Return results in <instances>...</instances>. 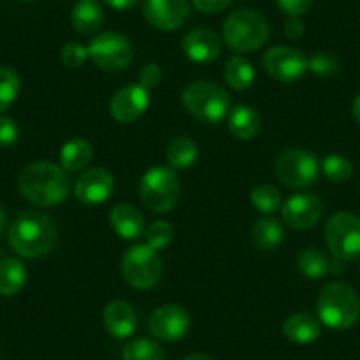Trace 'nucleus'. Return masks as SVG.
<instances>
[{
	"label": "nucleus",
	"instance_id": "obj_2",
	"mask_svg": "<svg viewBox=\"0 0 360 360\" xmlns=\"http://www.w3.org/2000/svg\"><path fill=\"white\" fill-rule=\"evenodd\" d=\"M58 240L57 224L50 216L37 210H27L13 221L9 244L23 258H41L53 251Z\"/></svg>",
	"mask_w": 360,
	"mask_h": 360
},
{
	"label": "nucleus",
	"instance_id": "obj_34",
	"mask_svg": "<svg viewBox=\"0 0 360 360\" xmlns=\"http://www.w3.org/2000/svg\"><path fill=\"white\" fill-rule=\"evenodd\" d=\"M60 60L65 68L79 69L86 60H89V48L83 46L82 43H65L60 50Z\"/></svg>",
	"mask_w": 360,
	"mask_h": 360
},
{
	"label": "nucleus",
	"instance_id": "obj_28",
	"mask_svg": "<svg viewBox=\"0 0 360 360\" xmlns=\"http://www.w3.org/2000/svg\"><path fill=\"white\" fill-rule=\"evenodd\" d=\"M224 79L235 90H245L255 82V68L244 57H231L224 65Z\"/></svg>",
	"mask_w": 360,
	"mask_h": 360
},
{
	"label": "nucleus",
	"instance_id": "obj_19",
	"mask_svg": "<svg viewBox=\"0 0 360 360\" xmlns=\"http://www.w3.org/2000/svg\"><path fill=\"white\" fill-rule=\"evenodd\" d=\"M110 224L124 240H136L145 233V217L140 210L131 203H120L113 207L110 214Z\"/></svg>",
	"mask_w": 360,
	"mask_h": 360
},
{
	"label": "nucleus",
	"instance_id": "obj_45",
	"mask_svg": "<svg viewBox=\"0 0 360 360\" xmlns=\"http://www.w3.org/2000/svg\"><path fill=\"white\" fill-rule=\"evenodd\" d=\"M23 2H36V0H23Z\"/></svg>",
	"mask_w": 360,
	"mask_h": 360
},
{
	"label": "nucleus",
	"instance_id": "obj_37",
	"mask_svg": "<svg viewBox=\"0 0 360 360\" xmlns=\"http://www.w3.org/2000/svg\"><path fill=\"white\" fill-rule=\"evenodd\" d=\"M20 127L11 117L0 115V147H11L18 141Z\"/></svg>",
	"mask_w": 360,
	"mask_h": 360
},
{
	"label": "nucleus",
	"instance_id": "obj_32",
	"mask_svg": "<svg viewBox=\"0 0 360 360\" xmlns=\"http://www.w3.org/2000/svg\"><path fill=\"white\" fill-rule=\"evenodd\" d=\"M251 203L263 214H272L281 207V193L270 184H259L251 191Z\"/></svg>",
	"mask_w": 360,
	"mask_h": 360
},
{
	"label": "nucleus",
	"instance_id": "obj_38",
	"mask_svg": "<svg viewBox=\"0 0 360 360\" xmlns=\"http://www.w3.org/2000/svg\"><path fill=\"white\" fill-rule=\"evenodd\" d=\"M162 79V71L158 64H145L143 68L138 72V85H141L143 89L150 90L161 83Z\"/></svg>",
	"mask_w": 360,
	"mask_h": 360
},
{
	"label": "nucleus",
	"instance_id": "obj_42",
	"mask_svg": "<svg viewBox=\"0 0 360 360\" xmlns=\"http://www.w3.org/2000/svg\"><path fill=\"white\" fill-rule=\"evenodd\" d=\"M352 113H353V119L356 120V122L360 124V94L356 96L355 101H353V106H352Z\"/></svg>",
	"mask_w": 360,
	"mask_h": 360
},
{
	"label": "nucleus",
	"instance_id": "obj_41",
	"mask_svg": "<svg viewBox=\"0 0 360 360\" xmlns=\"http://www.w3.org/2000/svg\"><path fill=\"white\" fill-rule=\"evenodd\" d=\"M141 0H105V4L110 6L112 9L117 11H127V9H133L140 4Z\"/></svg>",
	"mask_w": 360,
	"mask_h": 360
},
{
	"label": "nucleus",
	"instance_id": "obj_36",
	"mask_svg": "<svg viewBox=\"0 0 360 360\" xmlns=\"http://www.w3.org/2000/svg\"><path fill=\"white\" fill-rule=\"evenodd\" d=\"M314 0H276V6L290 18H300L313 8Z\"/></svg>",
	"mask_w": 360,
	"mask_h": 360
},
{
	"label": "nucleus",
	"instance_id": "obj_30",
	"mask_svg": "<svg viewBox=\"0 0 360 360\" xmlns=\"http://www.w3.org/2000/svg\"><path fill=\"white\" fill-rule=\"evenodd\" d=\"M22 89L20 75L11 68L0 65V112L8 110L16 101Z\"/></svg>",
	"mask_w": 360,
	"mask_h": 360
},
{
	"label": "nucleus",
	"instance_id": "obj_14",
	"mask_svg": "<svg viewBox=\"0 0 360 360\" xmlns=\"http://www.w3.org/2000/svg\"><path fill=\"white\" fill-rule=\"evenodd\" d=\"M113 188H115V180L112 173L96 166V168L83 169L82 175L76 179L75 195L78 202L85 205H99L112 196Z\"/></svg>",
	"mask_w": 360,
	"mask_h": 360
},
{
	"label": "nucleus",
	"instance_id": "obj_39",
	"mask_svg": "<svg viewBox=\"0 0 360 360\" xmlns=\"http://www.w3.org/2000/svg\"><path fill=\"white\" fill-rule=\"evenodd\" d=\"M191 2L198 11L205 13V15H217L230 8L233 0H191Z\"/></svg>",
	"mask_w": 360,
	"mask_h": 360
},
{
	"label": "nucleus",
	"instance_id": "obj_6",
	"mask_svg": "<svg viewBox=\"0 0 360 360\" xmlns=\"http://www.w3.org/2000/svg\"><path fill=\"white\" fill-rule=\"evenodd\" d=\"M180 180L175 169L168 166H154L140 182V196L150 212L165 214L175 209L180 200Z\"/></svg>",
	"mask_w": 360,
	"mask_h": 360
},
{
	"label": "nucleus",
	"instance_id": "obj_5",
	"mask_svg": "<svg viewBox=\"0 0 360 360\" xmlns=\"http://www.w3.org/2000/svg\"><path fill=\"white\" fill-rule=\"evenodd\" d=\"M270 37V25L259 13L237 9L223 23V39L237 53L259 50Z\"/></svg>",
	"mask_w": 360,
	"mask_h": 360
},
{
	"label": "nucleus",
	"instance_id": "obj_23",
	"mask_svg": "<svg viewBox=\"0 0 360 360\" xmlns=\"http://www.w3.org/2000/svg\"><path fill=\"white\" fill-rule=\"evenodd\" d=\"M29 272L27 266L16 258H6L0 262V295L15 297L25 286Z\"/></svg>",
	"mask_w": 360,
	"mask_h": 360
},
{
	"label": "nucleus",
	"instance_id": "obj_17",
	"mask_svg": "<svg viewBox=\"0 0 360 360\" xmlns=\"http://www.w3.org/2000/svg\"><path fill=\"white\" fill-rule=\"evenodd\" d=\"M221 37L210 29H195L182 39V51L196 64H210L221 57Z\"/></svg>",
	"mask_w": 360,
	"mask_h": 360
},
{
	"label": "nucleus",
	"instance_id": "obj_24",
	"mask_svg": "<svg viewBox=\"0 0 360 360\" xmlns=\"http://www.w3.org/2000/svg\"><path fill=\"white\" fill-rule=\"evenodd\" d=\"M94 148L83 138L69 140L60 150V166L65 172H83L92 162Z\"/></svg>",
	"mask_w": 360,
	"mask_h": 360
},
{
	"label": "nucleus",
	"instance_id": "obj_8",
	"mask_svg": "<svg viewBox=\"0 0 360 360\" xmlns=\"http://www.w3.org/2000/svg\"><path fill=\"white\" fill-rule=\"evenodd\" d=\"M321 165L316 155L304 148H290L276 159V175L290 189H304L314 184Z\"/></svg>",
	"mask_w": 360,
	"mask_h": 360
},
{
	"label": "nucleus",
	"instance_id": "obj_21",
	"mask_svg": "<svg viewBox=\"0 0 360 360\" xmlns=\"http://www.w3.org/2000/svg\"><path fill=\"white\" fill-rule=\"evenodd\" d=\"M228 127H230V133L238 140H252L262 129V117L251 106L238 105L228 113Z\"/></svg>",
	"mask_w": 360,
	"mask_h": 360
},
{
	"label": "nucleus",
	"instance_id": "obj_44",
	"mask_svg": "<svg viewBox=\"0 0 360 360\" xmlns=\"http://www.w3.org/2000/svg\"><path fill=\"white\" fill-rule=\"evenodd\" d=\"M6 223H8V216H6V210L2 209V207H0V233L4 231Z\"/></svg>",
	"mask_w": 360,
	"mask_h": 360
},
{
	"label": "nucleus",
	"instance_id": "obj_33",
	"mask_svg": "<svg viewBox=\"0 0 360 360\" xmlns=\"http://www.w3.org/2000/svg\"><path fill=\"white\" fill-rule=\"evenodd\" d=\"M173 237H175V231H173L172 224L166 223V221H155L145 230V240H147L145 244L155 251L168 248Z\"/></svg>",
	"mask_w": 360,
	"mask_h": 360
},
{
	"label": "nucleus",
	"instance_id": "obj_11",
	"mask_svg": "<svg viewBox=\"0 0 360 360\" xmlns=\"http://www.w3.org/2000/svg\"><path fill=\"white\" fill-rule=\"evenodd\" d=\"M263 68L278 82L292 83L306 75L307 58L297 48L274 46L263 55Z\"/></svg>",
	"mask_w": 360,
	"mask_h": 360
},
{
	"label": "nucleus",
	"instance_id": "obj_43",
	"mask_svg": "<svg viewBox=\"0 0 360 360\" xmlns=\"http://www.w3.org/2000/svg\"><path fill=\"white\" fill-rule=\"evenodd\" d=\"M184 360H216V359L210 355H207V353H191V355L186 356Z\"/></svg>",
	"mask_w": 360,
	"mask_h": 360
},
{
	"label": "nucleus",
	"instance_id": "obj_29",
	"mask_svg": "<svg viewBox=\"0 0 360 360\" xmlns=\"http://www.w3.org/2000/svg\"><path fill=\"white\" fill-rule=\"evenodd\" d=\"M122 360H166V355L158 342L141 338L127 342L122 352Z\"/></svg>",
	"mask_w": 360,
	"mask_h": 360
},
{
	"label": "nucleus",
	"instance_id": "obj_25",
	"mask_svg": "<svg viewBox=\"0 0 360 360\" xmlns=\"http://www.w3.org/2000/svg\"><path fill=\"white\" fill-rule=\"evenodd\" d=\"M285 238L283 224L274 217H262L252 226V242L259 251H274Z\"/></svg>",
	"mask_w": 360,
	"mask_h": 360
},
{
	"label": "nucleus",
	"instance_id": "obj_35",
	"mask_svg": "<svg viewBox=\"0 0 360 360\" xmlns=\"http://www.w3.org/2000/svg\"><path fill=\"white\" fill-rule=\"evenodd\" d=\"M307 69L318 76H332L334 72H338L339 60L334 55L325 53V51H318L313 57L307 58Z\"/></svg>",
	"mask_w": 360,
	"mask_h": 360
},
{
	"label": "nucleus",
	"instance_id": "obj_20",
	"mask_svg": "<svg viewBox=\"0 0 360 360\" xmlns=\"http://www.w3.org/2000/svg\"><path fill=\"white\" fill-rule=\"evenodd\" d=\"M103 22H105V9L99 0H78L72 6V29L82 36H92L94 32H98Z\"/></svg>",
	"mask_w": 360,
	"mask_h": 360
},
{
	"label": "nucleus",
	"instance_id": "obj_13",
	"mask_svg": "<svg viewBox=\"0 0 360 360\" xmlns=\"http://www.w3.org/2000/svg\"><path fill=\"white\" fill-rule=\"evenodd\" d=\"M191 328V316L184 307L168 304L154 311L150 318V332L154 338L166 342H175L184 338Z\"/></svg>",
	"mask_w": 360,
	"mask_h": 360
},
{
	"label": "nucleus",
	"instance_id": "obj_10",
	"mask_svg": "<svg viewBox=\"0 0 360 360\" xmlns=\"http://www.w3.org/2000/svg\"><path fill=\"white\" fill-rule=\"evenodd\" d=\"M89 58L101 71L119 72L133 62V44L120 32H103L90 41Z\"/></svg>",
	"mask_w": 360,
	"mask_h": 360
},
{
	"label": "nucleus",
	"instance_id": "obj_16",
	"mask_svg": "<svg viewBox=\"0 0 360 360\" xmlns=\"http://www.w3.org/2000/svg\"><path fill=\"white\" fill-rule=\"evenodd\" d=\"M150 105L148 90L141 85H127L117 90L110 101V113L120 124H131L140 119Z\"/></svg>",
	"mask_w": 360,
	"mask_h": 360
},
{
	"label": "nucleus",
	"instance_id": "obj_1",
	"mask_svg": "<svg viewBox=\"0 0 360 360\" xmlns=\"http://www.w3.org/2000/svg\"><path fill=\"white\" fill-rule=\"evenodd\" d=\"M18 189L27 202L46 209L64 202L71 184L68 172L62 166L50 161H36L20 172Z\"/></svg>",
	"mask_w": 360,
	"mask_h": 360
},
{
	"label": "nucleus",
	"instance_id": "obj_3",
	"mask_svg": "<svg viewBox=\"0 0 360 360\" xmlns=\"http://www.w3.org/2000/svg\"><path fill=\"white\" fill-rule=\"evenodd\" d=\"M318 320L328 328L345 330L353 327L360 318V299L346 283H328L320 292L316 302Z\"/></svg>",
	"mask_w": 360,
	"mask_h": 360
},
{
	"label": "nucleus",
	"instance_id": "obj_18",
	"mask_svg": "<svg viewBox=\"0 0 360 360\" xmlns=\"http://www.w3.org/2000/svg\"><path fill=\"white\" fill-rule=\"evenodd\" d=\"M105 328L115 339H127L134 334L138 316L134 307L126 300H112L103 313Z\"/></svg>",
	"mask_w": 360,
	"mask_h": 360
},
{
	"label": "nucleus",
	"instance_id": "obj_12",
	"mask_svg": "<svg viewBox=\"0 0 360 360\" xmlns=\"http://www.w3.org/2000/svg\"><path fill=\"white\" fill-rule=\"evenodd\" d=\"M323 216V202L316 195L300 193L290 196L281 207V217L293 230H309L320 223Z\"/></svg>",
	"mask_w": 360,
	"mask_h": 360
},
{
	"label": "nucleus",
	"instance_id": "obj_9",
	"mask_svg": "<svg viewBox=\"0 0 360 360\" xmlns=\"http://www.w3.org/2000/svg\"><path fill=\"white\" fill-rule=\"evenodd\" d=\"M328 251L335 259L352 262L360 256V217L352 212H338L325 228Z\"/></svg>",
	"mask_w": 360,
	"mask_h": 360
},
{
	"label": "nucleus",
	"instance_id": "obj_26",
	"mask_svg": "<svg viewBox=\"0 0 360 360\" xmlns=\"http://www.w3.org/2000/svg\"><path fill=\"white\" fill-rule=\"evenodd\" d=\"M168 165L175 169H188L198 161V145L189 136H176L166 148Z\"/></svg>",
	"mask_w": 360,
	"mask_h": 360
},
{
	"label": "nucleus",
	"instance_id": "obj_4",
	"mask_svg": "<svg viewBox=\"0 0 360 360\" xmlns=\"http://www.w3.org/2000/svg\"><path fill=\"white\" fill-rule=\"evenodd\" d=\"M182 105L196 120L216 126L230 113L231 99L226 90L216 83L195 82L182 92Z\"/></svg>",
	"mask_w": 360,
	"mask_h": 360
},
{
	"label": "nucleus",
	"instance_id": "obj_31",
	"mask_svg": "<svg viewBox=\"0 0 360 360\" xmlns=\"http://www.w3.org/2000/svg\"><path fill=\"white\" fill-rule=\"evenodd\" d=\"M321 172L327 176L330 182L335 184H342V182H348L353 175V165L348 158L339 154H330L323 159L321 162Z\"/></svg>",
	"mask_w": 360,
	"mask_h": 360
},
{
	"label": "nucleus",
	"instance_id": "obj_22",
	"mask_svg": "<svg viewBox=\"0 0 360 360\" xmlns=\"http://www.w3.org/2000/svg\"><path fill=\"white\" fill-rule=\"evenodd\" d=\"M283 332H285L286 339L295 342V345H309L320 338L321 325L318 318L306 313H299L286 318Z\"/></svg>",
	"mask_w": 360,
	"mask_h": 360
},
{
	"label": "nucleus",
	"instance_id": "obj_15",
	"mask_svg": "<svg viewBox=\"0 0 360 360\" xmlns=\"http://www.w3.org/2000/svg\"><path fill=\"white\" fill-rule=\"evenodd\" d=\"M143 16L154 29L172 32L189 18L188 0H145Z\"/></svg>",
	"mask_w": 360,
	"mask_h": 360
},
{
	"label": "nucleus",
	"instance_id": "obj_40",
	"mask_svg": "<svg viewBox=\"0 0 360 360\" xmlns=\"http://www.w3.org/2000/svg\"><path fill=\"white\" fill-rule=\"evenodd\" d=\"M306 34V25L300 18H288L285 23V36L288 39H300Z\"/></svg>",
	"mask_w": 360,
	"mask_h": 360
},
{
	"label": "nucleus",
	"instance_id": "obj_7",
	"mask_svg": "<svg viewBox=\"0 0 360 360\" xmlns=\"http://www.w3.org/2000/svg\"><path fill=\"white\" fill-rule=\"evenodd\" d=\"M122 276L136 290H150L162 278V259L147 244H136L122 258Z\"/></svg>",
	"mask_w": 360,
	"mask_h": 360
},
{
	"label": "nucleus",
	"instance_id": "obj_27",
	"mask_svg": "<svg viewBox=\"0 0 360 360\" xmlns=\"http://www.w3.org/2000/svg\"><path fill=\"white\" fill-rule=\"evenodd\" d=\"M297 266L300 274L307 279H321L330 272V262L327 255L321 252L318 248H307L297 258Z\"/></svg>",
	"mask_w": 360,
	"mask_h": 360
}]
</instances>
